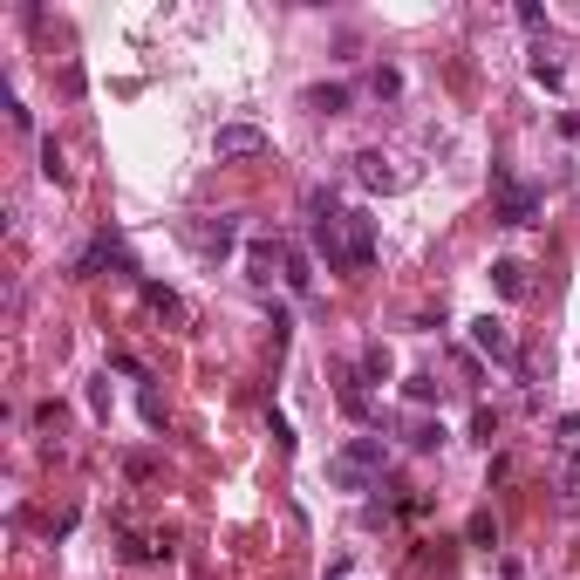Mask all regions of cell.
<instances>
[{
    "instance_id": "obj_16",
    "label": "cell",
    "mask_w": 580,
    "mask_h": 580,
    "mask_svg": "<svg viewBox=\"0 0 580 580\" xmlns=\"http://www.w3.org/2000/svg\"><path fill=\"white\" fill-rule=\"evenodd\" d=\"M144 301H151L157 314H185V308H178V294H171V287H157V280H151V287H144Z\"/></svg>"
},
{
    "instance_id": "obj_5",
    "label": "cell",
    "mask_w": 580,
    "mask_h": 580,
    "mask_svg": "<svg viewBox=\"0 0 580 580\" xmlns=\"http://www.w3.org/2000/svg\"><path fill=\"white\" fill-rule=\"evenodd\" d=\"M185 239H192V253H205V260H226L239 226L232 219H185Z\"/></svg>"
},
{
    "instance_id": "obj_13",
    "label": "cell",
    "mask_w": 580,
    "mask_h": 580,
    "mask_svg": "<svg viewBox=\"0 0 580 580\" xmlns=\"http://www.w3.org/2000/svg\"><path fill=\"white\" fill-rule=\"evenodd\" d=\"M362 383H389V348L383 342L362 348Z\"/></svg>"
},
{
    "instance_id": "obj_2",
    "label": "cell",
    "mask_w": 580,
    "mask_h": 580,
    "mask_svg": "<svg viewBox=\"0 0 580 580\" xmlns=\"http://www.w3.org/2000/svg\"><path fill=\"white\" fill-rule=\"evenodd\" d=\"M376 478H383V437H348L328 458V485L335 492H376Z\"/></svg>"
},
{
    "instance_id": "obj_14",
    "label": "cell",
    "mask_w": 580,
    "mask_h": 580,
    "mask_svg": "<svg viewBox=\"0 0 580 580\" xmlns=\"http://www.w3.org/2000/svg\"><path fill=\"white\" fill-rule=\"evenodd\" d=\"M437 437H444L437 424H403V444H410V451H437Z\"/></svg>"
},
{
    "instance_id": "obj_4",
    "label": "cell",
    "mask_w": 580,
    "mask_h": 580,
    "mask_svg": "<svg viewBox=\"0 0 580 580\" xmlns=\"http://www.w3.org/2000/svg\"><path fill=\"white\" fill-rule=\"evenodd\" d=\"M246 273L260 280V287H287V273H294V239H280V232H260L253 246H246Z\"/></svg>"
},
{
    "instance_id": "obj_6",
    "label": "cell",
    "mask_w": 580,
    "mask_h": 580,
    "mask_svg": "<svg viewBox=\"0 0 580 580\" xmlns=\"http://www.w3.org/2000/svg\"><path fill=\"white\" fill-rule=\"evenodd\" d=\"M499 226H540V192L499 178Z\"/></svg>"
},
{
    "instance_id": "obj_9",
    "label": "cell",
    "mask_w": 580,
    "mask_h": 580,
    "mask_svg": "<svg viewBox=\"0 0 580 580\" xmlns=\"http://www.w3.org/2000/svg\"><path fill=\"white\" fill-rule=\"evenodd\" d=\"M471 342L485 348L492 362H505V369L519 362V348H512V335H505V328H499V321H492V314H485V321H471Z\"/></svg>"
},
{
    "instance_id": "obj_17",
    "label": "cell",
    "mask_w": 580,
    "mask_h": 580,
    "mask_svg": "<svg viewBox=\"0 0 580 580\" xmlns=\"http://www.w3.org/2000/svg\"><path fill=\"white\" fill-rule=\"evenodd\" d=\"M499 540V526H492V512H478V519H471V546H492Z\"/></svg>"
},
{
    "instance_id": "obj_3",
    "label": "cell",
    "mask_w": 580,
    "mask_h": 580,
    "mask_svg": "<svg viewBox=\"0 0 580 580\" xmlns=\"http://www.w3.org/2000/svg\"><path fill=\"white\" fill-rule=\"evenodd\" d=\"M553 485L560 505L580 512V417H560V444H553Z\"/></svg>"
},
{
    "instance_id": "obj_1",
    "label": "cell",
    "mask_w": 580,
    "mask_h": 580,
    "mask_svg": "<svg viewBox=\"0 0 580 580\" xmlns=\"http://www.w3.org/2000/svg\"><path fill=\"white\" fill-rule=\"evenodd\" d=\"M314 246L335 273H362L376 260V219L369 212H342L335 192H314Z\"/></svg>"
},
{
    "instance_id": "obj_12",
    "label": "cell",
    "mask_w": 580,
    "mask_h": 580,
    "mask_svg": "<svg viewBox=\"0 0 580 580\" xmlns=\"http://www.w3.org/2000/svg\"><path fill=\"white\" fill-rule=\"evenodd\" d=\"M41 178H48V185H69V157H62V144H55V137L41 144Z\"/></svg>"
},
{
    "instance_id": "obj_15",
    "label": "cell",
    "mask_w": 580,
    "mask_h": 580,
    "mask_svg": "<svg viewBox=\"0 0 580 580\" xmlns=\"http://www.w3.org/2000/svg\"><path fill=\"white\" fill-rule=\"evenodd\" d=\"M403 396H410V403H437V396H444V383H437V376H410V383H403Z\"/></svg>"
},
{
    "instance_id": "obj_8",
    "label": "cell",
    "mask_w": 580,
    "mask_h": 580,
    "mask_svg": "<svg viewBox=\"0 0 580 580\" xmlns=\"http://www.w3.org/2000/svg\"><path fill=\"white\" fill-rule=\"evenodd\" d=\"M355 178H362L369 192H403V185H410V171H389L383 151H362V157H355Z\"/></svg>"
},
{
    "instance_id": "obj_19",
    "label": "cell",
    "mask_w": 580,
    "mask_h": 580,
    "mask_svg": "<svg viewBox=\"0 0 580 580\" xmlns=\"http://www.w3.org/2000/svg\"><path fill=\"white\" fill-rule=\"evenodd\" d=\"M376 96H403V76L396 69H376Z\"/></svg>"
},
{
    "instance_id": "obj_7",
    "label": "cell",
    "mask_w": 580,
    "mask_h": 580,
    "mask_svg": "<svg viewBox=\"0 0 580 580\" xmlns=\"http://www.w3.org/2000/svg\"><path fill=\"white\" fill-rule=\"evenodd\" d=\"M219 157H267V130L260 123H219Z\"/></svg>"
},
{
    "instance_id": "obj_10",
    "label": "cell",
    "mask_w": 580,
    "mask_h": 580,
    "mask_svg": "<svg viewBox=\"0 0 580 580\" xmlns=\"http://www.w3.org/2000/svg\"><path fill=\"white\" fill-rule=\"evenodd\" d=\"M308 110L314 116H342L348 110V89H342V82H321V89H308Z\"/></svg>"
},
{
    "instance_id": "obj_18",
    "label": "cell",
    "mask_w": 580,
    "mask_h": 580,
    "mask_svg": "<svg viewBox=\"0 0 580 580\" xmlns=\"http://www.w3.org/2000/svg\"><path fill=\"white\" fill-rule=\"evenodd\" d=\"M533 82H546V89H560V62H546V55H533Z\"/></svg>"
},
{
    "instance_id": "obj_11",
    "label": "cell",
    "mask_w": 580,
    "mask_h": 580,
    "mask_svg": "<svg viewBox=\"0 0 580 580\" xmlns=\"http://www.w3.org/2000/svg\"><path fill=\"white\" fill-rule=\"evenodd\" d=\"M492 287H499L505 301H519V294H526V267H519V260H499V267H492Z\"/></svg>"
}]
</instances>
